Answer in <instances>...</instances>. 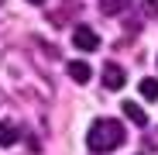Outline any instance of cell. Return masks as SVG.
I'll list each match as a JSON object with an SVG mask.
<instances>
[{
  "mask_svg": "<svg viewBox=\"0 0 158 155\" xmlns=\"http://www.w3.org/2000/svg\"><path fill=\"white\" fill-rule=\"evenodd\" d=\"M31 4H45V0H31Z\"/></svg>",
  "mask_w": 158,
  "mask_h": 155,
  "instance_id": "cell-10",
  "label": "cell"
},
{
  "mask_svg": "<svg viewBox=\"0 0 158 155\" xmlns=\"http://www.w3.org/2000/svg\"><path fill=\"white\" fill-rule=\"evenodd\" d=\"M0 4H4V0H0Z\"/></svg>",
  "mask_w": 158,
  "mask_h": 155,
  "instance_id": "cell-11",
  "label": "cell"
},
{
  "mask_svg": "<svg viewBox=\"0 0 158 155\" xmlns=\"http://www.w3.org/2000/svg\"><path fill=\"white\" fill-rule=\"evenodd\" d=\"M103 86H107V90H120L124 86V69L110 62L107 69H103Z\"/></svg>",
  "mask_w": 158,
  "mask_h": 155,
  "instance_id": "cell-3",
  "label": "cell"
},
{
  "mask_svg": "<svg viewBox=\"0 0 158 155\" xmlns=\"http://www.w3.org/2000/svg\"><path fill=\"white\" fill-rule=\"evenodd\" d=\"M14 141H17V127L10 121H4L0 124V145H14Z\"/></svg>",
  "mask_w": 158,
  "mask_h": 155,
  "instance_id": "cell-7",
  "label": "cell"
},
{
  "mask_svg": "<svg viewBox=\"0 0 158 155\" xmlns=\"http://www.w3.org/2000/svg\"><path fill=\"white\" fill-rule=\"evenodd\" d=\"M72 45L83 48V52H96L100 48V35L93 28H83V24H79V28H72Z\"/></svg>",
  "mask_w": 158,
  "mask_h": 155,
  "instance_id": "cell-2",
  "label": "cell"
},
{
  "mask_svg": "<svg viewBox=\"0 0 158 155\" xmlns=\"http://www.w3.org/2000/svg\"><path fill=\"white\" fill-rule=\"evenodd\" d=\"M86 145H89V152H96V155H107V152H114V148H120V145H124V127H120L117 121L100 117V121H93V124H89Z\"/></svg>",
  "mask_w": 158,
  "mask_h": 155,
  "instance_id": "cell-1",
  "label": "cell"
},
{
  "mask_svg": "<svg viewBox=\"0 0 158 155\" xmlns=\"http://www.w3.org/2000/svg\"><path fill=\"white\" fill-rule=\"evenodd\" d=\"M69 76H72L76 83H86L89 80V66L86 62H69Z\"/></svg>",
  "mask_w": 158,
  "mask_h": 155,
  "instance_id": "cell-6",
  "label": "cell"
},
{
  "mask_svg": "<svg viewBox=\"0 0 158 155\" xmlns=\"http://www.w3.org/2000/svg\"><path fill=\"white\" fill-rule=\"evenodd\" d=\"M141 93L148 100H158V80H141Z\"/></svg>",
  "mask_w": 158,
  "mask_h": 155,
  "instance_id": "cell-8",
  "label": "cell"
},
{
  "mask_svg": "<svg viewBox=\"0 0 158 155\" xmlns=\"http://www.w3.org/2000/svg\"><path fill=\"white\" fill-rule=\"evenodd\" d=\"M100 11H103V14H120V11H131V0H100Z\"/></svg>",
  "mask_w": 158,
  "mask_h": 155,
  "instance_id": "cell-5",
  "label": "cell"
},
{
  "mask_svg": "<svg viewBox=\"0 0 158 155\" xmlns=\"http://www.w3.org/2000/svg\"><path fill=\"white\" fill-rule=\"evenodd\" d=\"M120 110H124V114H127L131 121H134L138 127H144V124H148V114H144V110L138 107V103H124V107H120Z\"/></svg>",
  "mask_w": 158,
  "mask_h": 155,
  "instance_id": "cell-4",
  "label": "cell"
},
{
  "mask_svg": "<svg viewBox=\"0 0 158 155\" xmlns=\"http://www.w3.org/2000/svg\"><path fill=\"white\" fill-rule=\"evenodd\" d=\"M148 14H158V0H148Z\"/></svg>",
  "mask_w": 158,
  "mask_h": 155,
  "instance_id": "cell-9",
  "label": "cell"
}]
</instances>
